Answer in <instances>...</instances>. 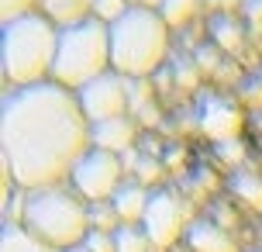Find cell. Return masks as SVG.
<instances>
[{
  "label": "cell",
  "mask_w": 262,
  "mask_h": 252,
  "mask_svg": "<svg viewBox=\"0 0 262 252\" xmlns=\"http://www.w3.org/2000/svg\"><path fill=\"white\" fill-rule=\"evenodd\" d=\"M249 21H255V25H262V0H249Z\"/></svg>",
  "instance_id": "obj_23"
},
{
  "label": "cell",
  "mask_w": 262,
  "mask_h": 252,
  "mask_svg": "<svg viewBox=\"0 0 262 252\" xmlns=\"http://www.w3.org/2000/svg\"><path fill=\"white\" fill-rule=\"evenodd\" d=\"M259 252H262V249H259Z\"/></svg>",
  "instance_id": "obj_27"
},
{
  "label": "cell",
  "mask_w": 262,
  "mask_h": 252,
  "mask_svg": "<svg viewBox=\"0 0 262 252\" xmlns=\"http://www.w3.org/2000/svg\"><path fill=\"white\" fill-rule=\"evenodd\" d=\"M55 28H69V25H79L93 17V0H41L38 7Z\"/></svg>",
  "instance_id": "obj_13"
},
{
  "label": "cell",
  "mask_w": 262,
  "mask_h": 252,
  "mask_svg": "<svg viewBox=\"0 0 262 252\" xmlns=\"http://www.w3.org/2000/svg\"><path fill=\"white\" fill-rule=\"evenodd\" d=\"M111 28V69L128 76V80H145L152 76L169 52V25L162 21L159 11L131 4L128 14L118 17Z\"/></svg>",
  "instance_id": "obj_4"
},
{
  "label": "cell",
  "mask_w": 262,
  "mask_h": 252,
  "mask_svg": "<svg viewBox=\"0 0 262 252\" xmlns=\"http://www.w3.org/2000/svg\"><path fill=\"white\" fill-rule=\"evenodd\" d=\"M38 7H41V0H0V17L4 21H14V17L35 14Z\"/></svg>",
  "instance_id": "obj_20"
},
{
  "label": "cell",
  "mask_w": 262,
  "mask_h": 252,
  "mask_svg": "<svg viewBox=\"0 0 262 252\" xmlns=\"http://www.w3.org/2000/svg\"><path fill=\"white\" fill-rule=\"evenodd\" d=\"M124 14H128V0H93V17L104 25H114Z\"/></svg>",
  "instance_id": "obj_19"
},
{
  "label": "cell",
  "mask_w": 262,
  "mask_h": 252,
  "mask_svg": "<svg viewBox=\"0 0 262 252\" xmlns=\"http://www.w3.org/2000/svg\"><path fill=\"white\" fill-rule=\"evenodd\" d=\"M90 228H97V232H118L121 228V218H118V211H114L111 200L90 204Z\"/></svg>",
  "instance_id": "obj_18"
},
{
  "label": "cell",
  "mask_w": 262,
  "mask_h": 252,
  "mask_svg": "<svg viewBox=\"0 0 262 252\" xmlns=\"http://www.w3.org/2000/svg\"><path fill=\"white\" fill-rule=\"evenodd\" d=\"M183 225H186V211L180 204V197L169 194V190H156L152 200H148V211L142 218V228L152 239V245L156 249H169L172 242L180 239Z\"/></svg>",
  "instance_id": "obj_8"
},
{
  "label": "cell",
  "mask_w": 262,
  "mask_h": 252,
  "mask_svg": "<svg viewBox=\"0 0 262 252\" xmlns=\"http://www.w3.org/2000/svg\"><path fill=\"white\" fill-rule=\"evenodd\" d=\"M0 149L21 190L62 186L90 152V121L76 93L55 80L7 90L0 107Z\"/></svg>",
  "instance_id": "obj_1"
},
{
  "label": "cell",
  "mask_w": 262,
  "mask_h": 252,
  "mask_svg": "<svg viewBox=\"0 0 262 252\" xmlns=\"http://www.w3.org/2000/svg\"><path fill=\"white\" fill-rule=\"evenodd\" d=\"M90 145L93 149H104V152H128L135 145V121L124 114V118H111L100 121V124H90Z\"/></svg>",
  "instance_id": "obj_10"
},
{
  "label": "cell",
  "mask_w": 262,
  "mask_h": 252,
  "mask_svg": "<svg viewBox=\"0 0 262 252\" xmlns=\"http://www.w3.org/2000/svg\"><path fill=\"white\" fill-rule=\"evenodd\" d=\"M66 252H90L86 245H76V249H66Z\"/></svg>",
  "instance_id": "obj_25"
},
{
  "label": "cell",
  "mask_w": 262,
  "mask_h": 252,
  "mask_svg": "<svg viewBox=\"0 0 262 252\" xmlns=\"http://www.w3.org/2000/svg\"><path fill=\"white\" fill-rule=\"evenodd\" d=\"M138 7H148V11H159V7H162V0H138Z\"/></svg>",
  "instance_id": "obj_24"
},
{
  "label": "cell",
  "mask_w": 262,
  "mask_h": 252,
  "mask_svg": "<svg viewBox=\"0 0 262 252\" xmlns=\"http://www.w3.org/2000/svg\"><path fill=\"white\" fill-rule=\"evenodd\" d=\"M55 49H59V28L41 11L4 21L0 28V66L11 90L38 87L52 80Z\"/></svg>",
  "instance_id": "obj_2"
},
{
  "label": "cell",
  "mask_w": 262,
  "mask_h": 252,
  "mask_svg": "<svg viewBox=\"0 0 262 252\" xmlns=\"http://www.w3.org/2000/svg\"><path fill=\"white\" fill-rule=\"evenodd\" d=\"M114 242H118V252H148L152 249V239L145 235L142 225H121L114 232Z\"/></svg>",
  "instance_id": "obj_16"
},
{
  "label": "cell",
  "mask_w": 262,
  "mask_h": 252,
  "mask_svg": "<svg viewBox=\"0 0 262 252\" xmlns=\"http://www.w3.org/2000/svg\"><path fill=\"white\" fill-rule=\"evenodd\" d=\"M186 242L193 252H235V239L214 221H193L186 228Z\"/></svg>",
  "instance_id": "obj_12"
},
{
  "label": "cell",
  "mask_w": 262,
  "mask_h": 252,
  "mask_svg": "<svg viewBox=\"0 0 262 252\" xmlns=\"http://www.w3.org/2000/svg\"><path fill=\"white\" fill-rule=\"evenodd\" d=\"M196 7H200V0H162L159 14H162V21L169 28H176V25H186L196 14Z\"/></svg>",
  "instance_id": "obj_17"
},
{
  "label": "cell",
  "mask_w": 262,
  "mask_h": 252,
  "mask_svg": "<svg viewBox=\"0 0 262 252\" xmlns=\"http://www.w3.org/2000/svg\"><path fill=\"white\" fill-rule=\"evenodd\" d=\"M0 252H52V249H45L38 239H31L17 221H4V228H0Z\"/></svg>",
  "instance_id": "obj_14"
},
{
  "label": "cell",
  "mask_w": 262,
  "mask_h": 252,
  "mask_svg": "<svg viewBox=\"0 0 262 252\" xmlns=\"http://www.w3.org/2000/svg\"><path fill=\"white\" fill-rule=\"evenodd\" d=\"M148 200H152V194L145 190V183H138V180H131V183H121V190L114 194V211H118L121 225H142L145 211H148Z\"/></svg>",
  "instance_id": "obj_11"
},
{
  "label": "cell",
  "mask_w": 262,
  "mask_h": 252,
  "mask_svg": "<svg viewBox=\"0 0 262 252\" xmlns=\"http://www.w3.org/2000/svg\"><path fill=\"white\" fill-rule=\"evenodd\" d=\"M104 73H111V28L97 17L59 28L52 80L66 90L79 93L86 83H93Z\"/></svg>",
  "instance_id": "obj_5"
},
{
  "label": "cell",
  "mask_w": 262,
  "mask_h": 252,
  "mask_svg": "<svg viewBox=\"0 0 262 252\" xmlns=\"http://www.w3.org/2000/svg\"><path fill=\"white\" fill-rule=\"evenodd\" d=\"M231 194L242 197L249 207H259L262 211V176H255V173H235L231 176Z\"/></svg>",
  "instance_id": "obj_15"
},
{
  "label": "cell",
  "mask_w": 262,
  "mask_h": 252,
  "mask_svg": "<svg viewBox=\"0 0 262 252\" xmlns=\"http://www.w3.org/2000/svg\"><path fill=\"white\" fill-rule=\"evenodd\" d=\"M159 173H162L159 162H148V159L138 162V183H152V180H159Z\"/></svg>",
  "instance_id": "obj_22"
},
{
  "label": "cell",
  "mask_w": 262,
  "mask_h": 252,
  "mask_svg": "<svg viewBox=\"0 0 262 252\" xmlns=\"http://www.w3.org/2000/svg\"><path fill=\"white\" fill-rule=\"evenodd\" d=\"M90 252H118V242H114V232H97V228H90V235H86V242H83Z\"/></svg>",
  "instance_id": "obj_21"
},
{
  "label": "cell",
  "mask_w": 262,
  "mask_h": 252,
  "mask_svg": "<svg viewBox=\"0 0 262 252\" xmlns=\"http://www.w3.org/2000/svg\"><path fill=\"white\" fill-rule=\"evenodd\" d=\"M238 128H242V114H238V107H231L228 100L207 97V100L200 104V132L207 135V138H214L217 145L235 142Z\"/></svg>",
  "instance_id": "obj_9"
},
{
  "label": "cell",
  "mask_w": 262,
  "mask_h": 252,
  "mask_svg": "<svg viewBox=\"0 0 262 252\" xmlns=\"http://www.w3.org/2000/svg\"><path fill=\"white\" fill-rule=\"evenodd\" d=\"M79 107L90 124H100V121H111V118H124V111L131 104V80L121 76V73H104L97 76L93 83H86L83 90L76 93Z\"/></svg>",
  "instance_id": "obj_7"
},
{
  "label": "cell",
  "mask_w": 262,
  "mask_h": 252,
  "mask_svg": "<svg viewBox=\"0 0 262 252\" xmlns=\"http://www.w3.org/2000/svg\"><path fill=\"white\" fill-rule=\"evenodd\" d=\"M17 225L52 252L76 249L90 235V204H83V197L69 186L21 190Z\"/></svg>",
  "instance_id": "obj_3"
},
{
  "label": "cell",
  "mask_w": 262,
  "mask_h": 252,
  "mask_svg": "<svg viewBox=\"0 0 262 252\" xmlns=\"http://www.w3.org/2000/svg\"><path fill=\"white\" fill-rule=\"evenodd\" d=\"M69 183L86 204H100V200H114V194L124 183V159L104 149H93L76 162V170L69 176Z\"/></svg>",
  "instance_id": "obj_6"
},
{
  "label": "cell",
  "mask_w": 262,
  "mask_h": 252,
  "mask_svg": "<svg viewBox=\"0 0 262 252\" xmlns=\"http://www.w3.org/2000/svg\"><path fill=\"white\" fill-rule=\"evenodd\" d=\"M259 80H262V76H259Z\"/></svg>",
  "instance_id": "obj_26"
}]
</instances>
